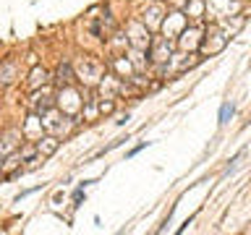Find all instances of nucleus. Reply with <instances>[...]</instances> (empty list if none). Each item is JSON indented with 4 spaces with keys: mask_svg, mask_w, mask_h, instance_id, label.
Here are the masks:
<instances>
[{
    "mask_svg": "<svg viewBox=\"0 0 251 235\" xmlns=\"http://www.w3.org/2000/svg\"><path fill=\"white\" fill-rule=\"evenodd\" d=\"M45 81H47V70L45 68H34V70H31V86H39Z\"/></svg>",
    "mask_w": 251,
    "mask_h": 235,
    "instance_id": "nucleus-4",
    "label": "nucleus"
},
{
    "mask_svg": "<svg viewBox=\"0 0 251 235\" xmlns=\"http://www.w3.org/2000/svg\"><path fill=\"white\" fill-rule=\"evenodd\" d=\"M50 107H52V99L47 97V94H45V97H42V94H34V113H37V115H39V113L45 115Z\"/></svg>",
    "mask_w": 251,
    "mask_h": 235,
    "instance_id": "nucleus-2",
    "label": "nucleus"
},
{
    "mask_svg": "<svg viewBox=\"0 0 251 235\" xmlns=\"http://www.w3.org/2000/svg\"><path fill=\"white\" fill-rule=\"evenodd\" d=\"M100 113H113V102H102V105H100Z\"/></svg>",
    "mask_w": 251,
    "mask_h": 235,
    "instance_id": "nucleus-7",
    "label": "nucleus"
},
{
    "mask_svg": "<svg viewBox=\"0 0 251 235\" xmlns=\"http://www.w3.org/2000/svg\"><path fill=\"white\" fill-rule=\"evenodd\" d=\"M71 78H74V70H71V66H68V63H60L58 70H55V78H52V81L58 84V86H68Z\"/></svg>",
    "mask_w": 251,
    "mask_h": 235,
    "instance_id": "nucleus-1",
    "label": "nucleus"
},
{
    "mask_svg": "<svg viewBox=\"0 0 251 235\" xmlns=\"http://www.w3.org/2000/svg\"><path fill=\"white\" fill-rule=\"evenodd\" d=\"M45 141H47V144H45V152H47V154H52L55 149H58V141H55V139H45ZM37 149H42V144H39Z\"/></svg>",
    "mask_w": 251,
    "mask_h": 235,
    "instance_id": "nucleus-5",
    "label": "nucleus"
},
{
    "mask_svg": "<svg viewBox=\"0 0 251 235\" xmlns=\"http://www.w3.org/2000/svg\"><path fill=\"white\" fill-rule=\"evenodd\" d=\"M13 73H16V68H13V63L8 60L5 66H3V70H0V84H11L13 81Z\"/></svg>",
    "mask_w": 251,
    "mask_h": 235,
    "instance_id": "nucleus-3",
    "label": "nucleus"
},
{
    "mask_svg": "<svg viewBox=\"0 0 251 235\" xmlns=\"http://www.w3.org/2000/svg\"><path fill=\"white\" fill-rule=\"evenodd\" d=\"M227 115H233V105H223V113H220V123H227Z\"/></svg>",
    "mask_w": 251,
    "mask_h": 235,
    "instance_id": "nucleus-6",
    "label": "nucleus"
}]
</instances>
